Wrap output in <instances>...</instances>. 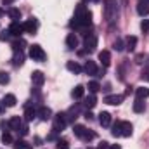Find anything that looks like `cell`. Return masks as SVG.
Segmentation results:
<instances>
[{
  "mask_svg": "<svg viewBox=\"0 0 149 149\" xmlns=\"http://www.w3.org/2000/svg\"><path fill=\"white\" fill-rule=\"evenodd\" d=\"M90 24H92V12H90L83 3L76 5V9H74V17H73V21H71V26H74V28H87V26H90Z\"/></svg>",
  "mask_w": 149,
  "mask_h": 149,
  "instance_id": "cell-1",
  "label": "cell"
},
{
  "mask_svg": "<svg viewBox=\"0 0 149 149\" xmlns=\"http://www.w3.org/2000/svg\"><path fill=\"white\" fill-rule=\"evenodd\" d=\"M116 14H118V3L116 0H106L104 2V17L108 23H111L116 19Z\"/></svg>",
  "mask_w": 149,
  "mask_h": 149,
  "instance_id": "cell-2",
  "label": "cell"
},
{
  "mask_svg": "<svg viewBox=\"0 0 149 149\" xmlns=\"http://www.w3.org/2000/svg\"><path fill=\"white\" fill-rule=\"evenodd\" d=\"M73 132H74V135H76L78 139H81V141H85V142L95 139V134H94L92 130H88L87 127H83V125H74Z\"/></svg>",
  "mask_w": 149,
  "mask_h": 149,
  "instance_id": "cell-3",
  "label": "cell"
},
{
  "mask_svg": "<svg viewBox=\"0 0 149 149\" xmlns=\"http://www.w3.org/2000/svg\"><path fill=\"white\" fill-rule=\"evenodd\" d=\"M30 57H31L33 61H37V63H43L45 57H47V54H45V50L42 49V45L33 43V45L30 47Z\"/></svg>",
  "mask_w": 149,
  "mask_h": 149,
  "instance_id": "cell-4",
  "label": "cell"
},
{
  "mask_svg": "<svg viewBox=\"0 0 149 149\" xmlns=\"http://www.w3.org/2000/svg\"><path fill=\"white\" fill-rule=\"evenodd\" d=\"M68 123V114L66 113H57L54 116V132H61Z\"/></svg>",
  "mask_w": 149,
  "mask_h": 149,
  "instance_id": "cell-5",
  "label": "cell"
},
{
  "mask_svg": "<svg viewBox=\"0 0 149 149\" xmlns=\"http://www.w3.org/2000/svg\"><path fill=\"white\" fill-rule=\"evenodd\" d=\"M83 47H85V52H94L95 50V47H97V35H94V33H88L87 37H85V42H83Z\"/></svg>",
  "mask_w": 149,
  "mask_h": 149,
  "instance_id": "cell-6",
  "label": "cell"
},
{
  "mask_svg": "<svg viewBox=\"0 0 149 149\" xmlns=\"http://www.w3.org/2000/svg\"><path fill=\"white\" fill-rule=\"evenodd\" d=\"M23 28H24V33H30V35H37L38 31V21L35 17H30L23 23Z\"/></svg>",
  "mask_w": 149,
  "mask_h": 149,
  "instance_id": "cell-7",
  "label": "cell"
},
{
  "mask_svg": "<svg viewBox=\"0 0 149 149\" xmlns=\"http://www.w3.org/2000/svg\"><path fill=\"white\" fill-rule=\"evenodd\" d=\"M37 116L42 120V121H47V120H50V118H52V109H50V108H47V106H42V108L37 111Z\"/></svg>",
  "mask_w": 149,
  "mask_h": 149,
  "instance_id": "cell-8",
  "label": "cell"
},
{
  "mask_svg": "<svg viewBox=\"0 0 149 149\" xmlns=\"http://www.w3.org/2000/svg\"><path fill=\"white\" fill-rule=\"evenodd\" d=\"M21 125H23V120H21L19 116H12V118L7 121V128H9V130H16V132H17V130L21 128Z\"/></svg>",
  "mask_w": 149,
  "mask_h": 149,
  "instance_id": "cell-9",
  "label": "cell"
},
{
  "mask_svg": "<svg viewBox=\"0 0 149 149\" xmlns=\"http://www.w3.org/2000/svg\"><path fill=\"white\" fill-rule=\"evenodd\" d=\"M9 33L12 35V37H21L23 33H24V28H23V24H19V23H12L10 26H9Z\"/></svg>",
  "mask_w": 149,
  "mask_h": 149,
  "instance_id": "cell-10",
  "label": "cell"
},
{
  "mask_svg": "<svg viewBox=\"0 0 149 149\" xmlns=\"http://www.w3.org/2000/svg\"><path fill=\"white\" fill-rule=\"evenodd\" d=\"M104 102L106 104H111V106H120L121 102H123V95H106L104 97Z\"/></svg>",
  "mask_w": 149,
  "mask_h": 149,
  "instance_id": "cell-11",
  "label": "cell"
},
{
  "mask_svg": "<svg viewBox=\"0 0 149 149\" xmlns=\"http://www.w3.org/2000/svg\"><path fill=\"white\" fill-rule=\"evenodd\" d=\"M31 81H33V85L42 87L43 81H45V74L42 73V71H33V73H31Z\"/></svg>",
  "mask_w": 149,
  "mask_h": 149,
  "instance_id": "cell-12",
  "label": "cell"
},
{
  "mask_svg": "<svg viewBox=\"0 0 149 149\" xmlns=\"http://www.w3.org/2000/svg\"><path fill=\"white\" fill-rule=\"evenodd\" d=\"M99 61L102 63V66H109L111 64V54H109V50H101L99 52Z\"/></svg>",
  "mask_w": 149,
  "mask_h": 149,
  "instance_id": "cell-13",
  "label": "cell"
},
{
  "mask_svg": "<svg viewBox=\"0 0 149 149\" xmlns=\"http://www.w3.org/2000/svg\"><path fill=\"white\" fill-rule=\"evenodd\" d=\"M134 132V127L130 121H121V137H130Z\"/></svg>",
  "mask_w": 149,
  "mask_h": 149,
  "instance_id": "cell-14",
  "label": "cell"
},
{
  "mask_svg": "<svg viewBox=\"0 0 149 149\" xmlns=\"http://www.w3.org/2000/svg\"><path fill=\"white\" fill-rule=\"evenodd\" d=\"M66 45H68V49L74 50V49L78 47V37H76L74 33H68V37H66Z\"/></svg>",
  "mask_w": 149,
  "mask_h": 149,
  "instance_id": "cell-15",
  "label": "cell"
},
{
  "mask_svg": "<svg viewBox=\"0 0 149 149\" xmlns=\"http://www.w3.org/2000/svg\"><path fill=\"white\" fill-rule=\"evenodd\" d=\"M2 102H3L7 108H14V106H16V102H17V99H16V95H14V94H5V95H3V99H2Z\"/></svg>",
  "mask_w": 149,
  "mask_h": 149,
  "instance_id": "cell-16",
  "label": "cell"
},
{
  "mask_svg": "<svg viewBox=\"0 0 149 149\" xmlns=\"http://www.w3.org/2000/svg\"><path fill=\"white\" fill-rule=\"evenodd\" d=\"M135 47H137V37H134V35L127 37V42H125V49H127L128 52H134V50H135Z\"/></svg>",
  "mask_w": 149,
  "mask_h": 149,
  "instance_id": "cell-17",
  "label": "cell"
},
{
  "mask_svg": "<svg viewBox=\"0 0 149 149\" xmlns=\"http://www.w3.org/2000/svg\"><path fill=\"white\" fill-rule=\"evenodd\" d=\"M83 70L87 71V74H92V76H95V74L99 73V70H97V64H95L94 61H87Z\"/></svg>",
  "mask_w": 149,
  "mask_h": 149,
  "instance_id": "cell-18",
  "label": "cell"
},
{
  "mask_svg": "<svg viewBox=\"0 0 149 149\" xmlns=\"http://www.w3.org/2000/svg\"><path fill=\"white\" fill-rule=\"evenodd\" d=\"M7 14H9V17L12 19V23H19V19H21V10H19V9L10 7V9L7 10Z\"/></svg>",
  "mask_w": 149,
  "mask_h": 149,
  "instance_id": "cell-19",
  "label": "cell"
},
{
  "mask_svg": "<svg viewBox=\"0 0 149 149\" xmlns=\"http://www.w3.org/2000/svg\"><path fill=\"white\" fill-rule=\"evenodd\" d=\"M137 12L141 14V16H148L149 14V2H146V0H142V2H139L137 3Z\"/></svg>",
  "mask_w": 149,
  "mask_h": 149,
  "instance_id": "cell-20",
  "label": "cell"
},
{
  "mask_svg": "<svg viewBox=\"0 0 149 149\" xmlns=\"http://www.w3.org/2000/svg\"><path fill=\"white\" fill-rule=\"evenodd\" d=\"M99 123H101L102 127H109V125H111V114L108 111H102L99 114Z\"/></svg>",
  "mask_w": 149,
  "mask_h": 149,
  "instance_id": "cell-21",
  "label": "cell"
},
{
  "mask_svg": "<svg viewBox=\"0 0 149 149\" xmlns=\"http://www.w3.org/2000/svg\"><path fill=\"white\" fill-rule=\"evenodd\" d=\"M35 116H37V109H35L31 104H28V106L24 108V118H26V121H31Z\"/></svg>",
  "mask_w": 149,
  "mask_h": 149,
  "instance_id": "cell-22",
  "label": "cell"
},
{
  "mask_svg": "<svg viewBox=\"0 0 149 149\" xmlns=\"http://www.w3.org/2000/svg\"><path fill=\"white\" fill-rule=\"evenodd\" d=\"M12 146H14V149H31V144H30L28 141H24V139H17V141H14Z\"/></svg>",
  "mask_w": 149,
  "mask_h": 149,
  "instance_id": "cell-23",
  "label": "cell"
},
{
  "mask_svg": "<svg viewBox=\"0 0 149 149\" xmlns=\"http://www.w3.org/2000/svg\"><path fill=\"white\" fill-rule=\"evenodd\" d=\"M24 47H26V42H24L23 38H17V40L12 42V50H14V52H23Z\"/></svg>",
  "mask_w": 149,
  "mask_h": 149,
  "instance_id": "cell-24",
  "label": "cell"
},
{
  "mask_svg": "<svg viewBox=\"0 0 149 149\" xmlns=\"http://www.w3.org/2000/svg\"><path fill=\"white\" fill-rule=\"evenodd\" d=\"M66 68H68L71 73H74V74L81 73V66H80L78 63H74V61H68V63H66Z\"/></svg>",
  "mask_w": 149,
  "mask_h": 149,
  "instance_id": "cell-25",
  "label": "cell"
},
{
  "mask_svg": "<svg viewBox=\"0 0 149 149\" xmlns=\"http://www.w3.org/2000/svg\"><path fill=\"white\" fill-rule=\"evenodd\" d=\"M12 64H14V66H23V64H24V54H23V52H14Z\"/></svg>",
  "mask_w": 149,
  "mask_h": 149,
  "instance_id": "cell-26",
  "label": "cell"
},
{
  "mask_svg": "<svg viewBox=\"0 0 149 149\" xmlns=\"http://www.w3.org/2000/svg\"><path fill=\"white\" fill-rule=\"evenodd\" d=\"M83 94H85V87H83V85H76L73 90H71L73 99H81V97H83Z\"/></svg>",
  "mask_w": 149,
  "mask_h": 149,
  "instance_id": "cell-27",
  "label": "cell"
},
{
  "mask_svg": "<svg viewBox=\"0 0 149 149\" xmlns=\"http://www.w3.org/2000/svg\"><path fill=\"white\" fill-rule=\"evenodd\" d=\"M135 95H137V99H146V97H149V88L148 87H137Z\"/></svg>",
  "mask_w": 149,
  "mask_h": 149,
  "instance_id": "cell-28",
  "label": "cell"
},
{
  "mask_svg": "<svg viewBox=\"0 0 149 149\" xmlns=\"http://www.w3.org/2000/svg\"><path fill=\"white\" fill-rule=\"evenodd\" d=\"M95 104H97V99H95V95H94V94H90V95L85 99V102H83V106H85V108H88V109H92Z\"/></svg>",
  "mask_w": 149,
  "mask_h": 149,
  "instance_id": "cell-29",
  "label": "cell"
},
{
  "mask_svg": "<svg viewBox=\"0 0 149 149\" xmlns=\"http://www.w3.org/2000/svg\"><path fill=\"white\" fill-rule=\"evenodd\" d=\"M111 134L114 135V137H121V121H116V123L113 125Z\"/></svg>",
  "mask_w": 149,
  "mask_h": 149,
  "instance_id": "cell-30",
  "label": "cell"
},
{
  "mask_svg": "<svg viewBox=\"0 0 149 149\" xmlns=\"http://www.w3.org/2000/svg\"><path fill=\"white\" fill-rule=\"evenodd\" d=\"M99 90H101L99 81H88V92H90V94H95V92H99Z\"/></svg>",
  "mask_w": 149,
  "mask_h": 149,
  "instance_id": "cell-31",
  "label": "cell"
},
{
  "mask_svg": "<svg viewBox=\"0 0 149 149\" xmlns=\"http://www.w3.org/2000/svg\"><path fill=\"white\" fill-rule=\"evenodd\" d=\"M144 108H146V106H144L142 99H137V101L134 102V111H135V113H142V111H144Z\"/></svg>",
  "mask_w": 149,
  "mask_h": 149,
  "instance_id": "cell-32",
  "label": "cell"
},
{
  "mask_svg": "<svg viewBox=\"0 0 149 149\" xmlns=\"http://www.w3.org/2000/svg\"><path fill=\"white\" fill-rule=\"evenodd\" d=\"M56 149H70L68 141H66V139H59V141L56 142Z\"/></svg>",
  "mask_w": 149,
  "mask_h": 149,
  "instance_id": "cell-33",
  "label": "cell"
},
{
  "mask_svg": "<svg viewBox=\"0 0 149 149\" xmlns=\"http://www.w3.org/2000/svg\"><path fill=\"white\" fill-rule=\"evenodd\" d=\"M9 81H10V76H9V73L0 71V85H7Z\"/></svg>",
  "mask_w": 149,
  "mask_h": 149,
  "instance_id": "cell-34",
  "label": "cell"
},
{
  "mask_svg": "<svg viewBox=\"0 0 149 149\" xmlns=\"http://www.w3.org/2000/svg\"><path fill=\"white\" fill-rule=\"evenodd\" d=\"M0 139H2V142H3V144H12V142H14V141H12V137H10V134H9V132H3V134H2V137H0Z\"/></svg>",
  "mask_w": 149,
  "mask_h": 149,
  "instance_id": "cell-35",
  "label": "cell"
},
{
  "mask_svg": "<svg viewBox=\"0 0 149 149\" xmlns=\"http://www.w3.org/2000/svg\"><path fill=\"white\" fill-rule=\"evenodd\" d=\"M125 49V43H123V40L121 38H118L116 42H114V50H118V52H121Z\"/></svg>",
  "mask_w": 149,
  "mask_h": 149,
  "instance_id": "cell-36",
  "label": "cell"
},
{
  "mask_svg": "<svg viewBox=\"0 0 149 149\" xmlns=\"http://www.w3.org/2000/svg\"><path fill=\"white\" fill-rule=\"evenodd\" d=\"M141 30L146 33V31H149V19H144L142 23H141Z\"/></svg>",
  "mask_w": 149,
  "mask_h": 149,
  "instance_id": "cell-37",
  "label": "cell"
},
{
  "mask_svg": "<svg viewBox=\"0 0 149 149\" xmlns=\"http://www.w3.org/2000/svg\"><path fill=\"white\" fill-rule=\"evenodd\" d=\"M9 37H10V33H9V30H7V31H2V33H0V40H2V42H5V40H9Z\"/></svg>",
  "mask_w": 149,
  "mask_h": 149,
  "instance_id": "cell-38",
  "label": "cell"
},
{
  "mask_svg": "<svg viewBox=\"0 0 149 149\" xmlns=\"http://www.w3.org/2000/svg\"><path fill=\"white\" fill-rule=\"evenodd\" d=\"M141 78H142V80H148V81H149V68L142 70V73H141Z\"/></svg>",
  "mask_w": 149,
  "mask_h": 149,
  "instance_id": "cell-39",
  "label": "cell"
},
{
  "mask_svg": "<svg viewBox=\"0 0 149 149\" xmlns=\"http://www.w3.org/2000/svg\"><path fill=\"white\" fill-rule=\"evenodd\" d=\"M17 132H19V135H26V134H28V127H26V125H21V128H19Z\"/></svg>",
  "mask_w": 149,
  "mask_h": 149,
  "instance_id": "cell-40",
  "label": "cell"
},
{
  "mask_svg": "<svg viewBox=\"0 0 149 149\" xmlns=\"http://www.w3.org/2000/svg\"><path fill=\"white\" fill-rule=\"evenodd\" d=\"M97 149H109V142H106V141H102L99 146H97Z\"/></svg>",
  "mask_w": 149,
  "mask_h": 149,
  "instance_id": "cell-41",
  "label": "cell"
},
{
  "mask_svg": "<svg viewBox=\"0 0 149 149\" xmlns=\"http://www.w3.org/2000/svg\"><path fill=\"white\" fill-rule=\"evenodd\" d=\"M85 118H87V120H92V118H94V114H92L90 111H87V113H85Z\"/></svg>",
  "mask_w": 149,
  "mask_h": 149,
  "instance_id": "cell-42",
  "label": "cell"
},
{
  "mask_svg": "<svg viewBox=\"0 0 149 149\" xmlns=\"http://www.w3.org/2000/svg\"><path fill=\"white\" fill-rule=\"evenodd\" d=\"M5 108H7V106H5L3 102H0V114H2V113H5Z\"/></svg>",
  "mask_w": 149,
  "mask_h": 149,
  "instance_id": "cell-43",
  "label": "cell"
},
{
  "mask_svg": "<svg viewBox=\"0 0 149 149\" xmlns=\"http://www.w3.org/2000/svg\"><path fill=\"white\" fill-rule=\"evenodd\" d=\"M12 2H14V0H2V3H3V5H10Z\"/></svg>",
  "mask_w": 149,
  "mask_h": 149,
  "instance_id": "cell-44",
  "label": "cell"
},
{
  "mask_svg": "<svg viewBox=\"0 0 149 149\" xmlns=\"http://www.w3.org/2000/svg\"><path fill=\"white\" fill-rule=\"evenodd\" d=\"M109 149H121L118 144H113V146H109Z\"/></svg>",
  "mask_w": 149,
  "mask_h": 149,
  "instance_id": "cell-45",
  "label": "cell"
},
{
  "mask_svg": "<svg viewBox=\"0 0 149 149\" xmlns=\"http://www.w3.org/2000/svg\"><path fill=\"white\" fill-rule=\"evenodd\" d=\"M3 14H5V10H3V9H2V7H0V17H2V16H3Z\"/></svg>",
  "mask_w": 149,
  "mask_h": 149,
  "instance_id": "cell-46",
  "label": "cell"
},
{
  "mask_svg": "<svg viewBox=\"0 0 149 149\" xmlns=\"http://www.w3.org/2000/svg\"><path fill=\"white\" fill-rule=\"evenodd\" d=\"M83 2H95V0H83Z\"/></svg>",
  "mask_w": 149,
  "mask_h": 149,
  "instance_id": "cell-47",
  "label": "cell"
},
{
  "mask_svg": "<svg viewBox=\"0 0 149 149\" xmlns=\"http://www.w3.org/2000/svg\"><path fill=\"white\" fill-rule=\"evenodd\" d=\"M146 2H149V0H146Z\"/></svg>",
  "mask_w": 149,
  "mask_h": 149,
  "instance_id": "cell-48",
  "label": "cell"
}]
</instances>
